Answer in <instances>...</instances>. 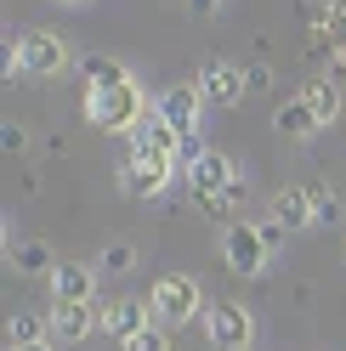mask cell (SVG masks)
<instances>
[{
    "instance_id": "obj_1",
    "label": "cell",
    "mask_w": 346,
    "mask_h": 351,
    "mask_svg": "<svg viewBox=\"0 0 346 351\" xmlns=\"http://www.w3.org/2000/svg\"><path fill=\"white\" fill-rule=\"evenodd\" d=\"M85 119L97 130H119V136H131V130L148 119V97L137 80L125 85H108V91H85Z\"/></svg>"
},
{
    "instance_id": "obj_2",
    "label": "cell",
    "mask_w": 346,
    "mask_h": 351,
    "mask_svg": "<svg viewBox=\"0 0 346 351\" xmlns=\"http://www.w3.org/2000/svg\"><path fill=\"white\" fill-rule=\"evenodd\" d=\"M6 62H12V80H57L69 69V46L57 34H46V29H23L12 40Z\"/></svg>"
},
{
    "instance_id": "obj_3",
    "label": "cell",
    "mask_w": 346,
    "mask_h": 351,
    "mask_svg": "<svg viewBox=\"0 0 346 351\" xmlns=\"http://www.w3.org/2000/svg\"><path fill=\"white\" fill-rule=\"evenodd\" d=\"M148 306H154V317L159 323H193L199 317V306H205V295H199V283L193 278H182V272H165L159 283H154V295H148Z\"/></svg>"
},
{
    "instance_id": "obj_4",
    "label": "cell",
    "mask_w": 346,
    "mask_h": 351,
    "mask_svg": "<svg viewBox=\"0 0 346 351\" xmlns=\"http://www.w3.org/2000/svg\"><path fill=\"white\" fill-rule=\"evenodd\" d=\"M267 255H273V250H267V238H262L255 221H233V227L222 232V261H227L239 278H255V272L267 267Z\"/></svg>"
},
{
    "instance_id": "obj_5",
    "label": "cell",
    "mask_w": 346,
    "mask_h": 351,
    "mask_svg": "<svg viewBox=\"0 0 346 351\" xmlns=\"http://www.w3.org/2000/svg\"><path fill=\"white\" fill-rule=\"evenodd\" d=\"M187 187H193V199H210V193H227V199H244V176L239 165L227 159V153H205L199 165H187Z\"/></svg>"
},
{
    "instance_id": "obj_6",
    "label": "cell",
    "mask_w": 346,
    "mask_h": 351,
    "mask_svg": "<svg viewBox=\"0 0 346 351\" xmlns=\"http://www.w3.org/2000/svg\"><path fill=\"white\" fill-rule=\"evenodd\" d=\"M193 85L205 91V102H216V108H233V102H244V91H250V74L244 69H233V62H222V57H210L199 74H193Z\"/></svg>"
},
{
    "instance_id": "obj_7",
    "label": "cell",
    "mask_w": 346,
    "mask_h": 351,
    "mask_svg": "<svg viewBox=\"0 0 346 351\" xmlns=\"http://www.w3.org/2000/svg\"><path fill=\"white\" fill-rule=\"evenodd\" d=\"M182 153V130H170L159 114H148L137 130H131V159H159V165H176Z\"/></svg>"
},
{
    "instance_id": "obj_8",
    "label": "cell",
    "mask_w": 346,
    "mask_h": 351,
    "mask_svg": "<svg viewBox=\"0 0 346 351\" xmlns=\"http://www.w3.org/2000/svg\"><path fill=\"white\" fill-rule=\"evenodd\" d=\"M255 340V323L244 306H233V300H216L210 306V346H222V351H250Z\"/></svg>"
},
{
    "instance_id": "obj_9",
    "label": "cell",
    "mask_w": 346,
    "mask_h": 351,
    "mask_svg": "<svg viewBox=\"0 0 346 351\" xmlns=\"http://www.w3.org/2000/svg\"><path fill=\"white\" fill-rule=\"evenodd\" d=\"M199 108H205V91H199V85H170V91L159 97V108H154V114H159L170 130L193 136V130H199Z\"/></svg>"
},
{
    "instance_id": "obj_10",
    "label": "cell",
    "mask_w": 346,
    "mask_h": 351,
    "mask_svg": "<svg viewBox=\"0 0 346 351\" xmlns=\"http://www.w3.org/2000/svg\"><path fill=\"white\" fill-rule=\"evenodd\" d=\"M91 328H102V312L91 300H57L51 306V340H62V346H74V340H85Z\"/></svg>"
},
{
    "instance_id": "obj_11",
    "label": "cell",
    "mask_w": 346,
    "mask_h": 351,
    "mask_svg": "<svg viewBox=\"0 0 346 351\" xmlns=\"http://www.w3.org/2000/svg\"><path fill=\"white\" fill-rule=\"evenodd\" d=\"M148 317H154V306H148V300H108L102 306V335H114L125 346V340H137L142 328H148Z\"/></svg>"
},
{
    "instance_id": "obj_12",
    "label": "cell",
    "mask_w": 346,
    "mask_h": 351,
    "mask_svg": "<svg viewBox=\"0 0 346 351\" xmlns=\"http://www.w3.org/2000/svg\"><path fill=\"white\" fill-rule=\"evenodd\" d=\"M170 170H176V165H159V159H125V165H119V187L131 193V199H154V193H165Z\"/></svg>"
},
{
    "instance_id": "obj_13",
    "label": "cell",
    "mask_w": 346,
    "mask_h": 351,
    "mask_svg": "<svg viewBox=\"0 0 346 351\" xmlns=\"http://www.w3.org/2000/svg\"><path fill=\"white\" fill-rule=\"evenodd\" d=\"M273 221L284 227V232L312 227V221H318V210H312V187H278V193H273Z\"/></svg>"
},
{
    "instance_id": "obj_14",
    "label": "cell",
    "mask_w": 346,
    "mask_h": 351,
    "mask_svg": "<svg viewBox=\"0 0 346 351\" xmlns=\"http://www.w3.org/2000/svg\"><path fill=\"white\" fill-rule=\"evenodd\" d=\"M301 102L318 114V125H335V119H341V80H330V74H307V85H301Z\"/></svg>"
},
{
    "instance_id": "obj_15",
    "label": "cell",
    "mask_w": 346,
    "mask_h": 351,
    "mask_svg": "<svg viewBox=\"0 0 346 351\" xmlns=\"http://www.w3.org/2000/svg\"><path fill=\"white\" fill-rule=\"evenodd\" d=\"M273 125H278V136H290V142H307V136H318V114L301 97H290V102H278V114H273Z\"/></svg>"
},
{
    "instance_id": "obj_16",
    "label": "cell",
    "mask_w": 346,
    "mask_h": 351,
    "mask_svg": "<svg viewBox=\"0 0 346 351\" xmlns=\"http://www.w3.org/2000/svg\"><path fill=\"white\" fill-rule=\"evenodd\" d=\"M97 289V272L91 267H80V261H57V272H51V295L57 300H91Z\"/></svg>"
},
{
    "instance_id": "obj_17",
    "label": "cell",
    "mask_w": 346,
    "mask_h": 351,
    "mask_svg": "<svg viewBox=\"0 0 346 351\" xmlns=\"http://www.w3.org/2000/svg\"><path fill=\"white\" fill-rule=\"evenodd\" d=\"M80 74H85V91H108V85H125V80H131V69H125L119 57H97V51L80 62Z\"/></svg>"
},
{
    "instance_id": "obj_18",
    "label": "cell",
    "mask_w": 346,
    "mask_h": 351,
    "mask_svg": "<svg viewBox=\"0 0 346 351\" xmlns=\"http://www.w3.org/2000/svg\"><path fill=\"white\" fill-rule=\"evenodd\" d=\"M40 340H51V317H40V312L6 317V346H40Z\"/></svg>"
},
{
    "instance_id": "obj_19",
    "label": "cell",
    "mask_w": 346,
    "mask_h": 351,
    "mask_svg": "<svg viewBox=\"0 0 346 351\" xmlns=\"http://www.w3.org/2000/svg\"><path fill=\"white\" fill-rule=\"evenodd\" d=\"M318 40H323V51H346V0H323V12H318Z\"/></svg>"
},
{
    "instance_id": "obj_20",
    "label": "cell",
    "mask_w": 346,
    "mask_h": 351,
    "mask_svg": "<svg viewBox=\"0 0 346 351\" xmlns=\"http://www.w3.org/2000/svg\"><path fill=\"white\" fill-rule=\"evenodd\" d=\"M12 267H17V272H57V261H51L46 244H34V238H29V244L12 250Z\"/></svg>"
},
{
    "instance_id": "obj_21",
    "label": "cell",
    "mask_w": 346,
    "mask_h": 351,
    "mask_svg": "<svg viewBox=\"0 0 346 351\" xmlns=\"http://www.w3.org/2000/svg\"><path fill=\"white\" fill-rule=\"evenodd\" d=\"M137 267V250L131 244H108L102 250V272H131Z\"/></svg>"
},
{
    "instance_id": "obj_22",
    "label": "cell",
    "mask_w": 346,
    "mask_h": 351,
    "mask_svg": "<svg viewBox=\"0 0 346 351\" xmlns=\"http://www.w3.org/2000/svg\"><path fill=\"white\" fill-rule=\"evenodd\" d=\"M312 210H318V221L330 227L335 215H341V199H335V187H323V182H318V187H312Z\"/></svg>"
},
{
    "instance_id": "obj_23",
    "label": "cell",
    "mask_w": 346,
    "mask_h": 351,
    "mask_svg": "<svg viewBox=\"0 0 346 351\" xmlns=\"http://www.w3.org/2000/svg\"><path fill=\"white\" fill-rule=\"evenodd\" d=\"M125 351H170V340L159 335V328H154V323H148V328H142V335H137V340H125Z\"/></svg>"
},
{
    "instance_id": "obj_24",
    "label": "cell",
    "mask_w": 346,
    "mask_h": 351,
    "mask_svg": "<svg viewBox=\"0 0 346 351\" xmlns=\"http://www.w3.org/2000/svg\"><path fill=\"white\" fill-rule=\"evenodd\" d=\"M23 142H29V136H23L17 125H6V130H0V147H6V153H23Z\"/></svg>"
},
{
    "instance_id": "obj_25",
    "label": "cell",
    "mask_w": 346,
    "mask_h": 351,
    "mask_svg": "<svg viewBox=\"0 0 346 351\" xmlns=\"http://www.w3.org/2000/svg\"><path fill=\"white\" fill-rule=\"evenodd\" d=\"M255 227H262V238H267V250H278V244H284V227H278L273 215H267V221H255Z\"/></svg>"
},
{
    "instance_id": "obj_26",
    "label": "cell",
    "mask_w": 346,
    "mask_h": 351,
    "mask_svg": "<svg viewBox=\"0 0 346 351\" xmlns=\"http://www.w3.org/2000/svg\"><path fill=\"white\" fill-rule=\"evenodd\" d=\"M216 6H222V0H187V12H199V17H210Z\"/></svg>"
},
{
    "instance_id": "obj_27",
    "label": "cell",
    "mask_w": 346,
    "mask_h": 351,
    "mask_svg": "<svg viewBox=\"0 0 346 351\" xmlns=\"http://www.w3.org/2000/svg\"><path fill=\"white\" fill-rule=\"evenodd\" d=\"M12 351H51V346H46V340H40V346H12Z\"/></svg>"
},
{
    "instance_id": "obj_28",
    "label": "cell",
    "mask_w": 346,
    "mask_h": 351,
    "mask_svg": "<svg viewBox=\"0 0 346 351\" xmlns=\"http://www.w3.org/2000/svg\"><path fill=\"white\" fill-rule=\"evenodd\" d=\"M69 6H74V0H69Z\"/></svg>"
},
{
    "instance_id": "obj_29",
    "label": "cell",
    "mask_w": 346,
    "mask_h": 351,
    "mask_svg": "<svg viewBox=\"0 0 346 351\" xmlns=\"http://www.w3.org/2000/svg\"><path fill=\"white\" fill-rule=\"evenodd\" d=\"M341 250H346V244H341Z\"/></svg>"
}]
</instances>
